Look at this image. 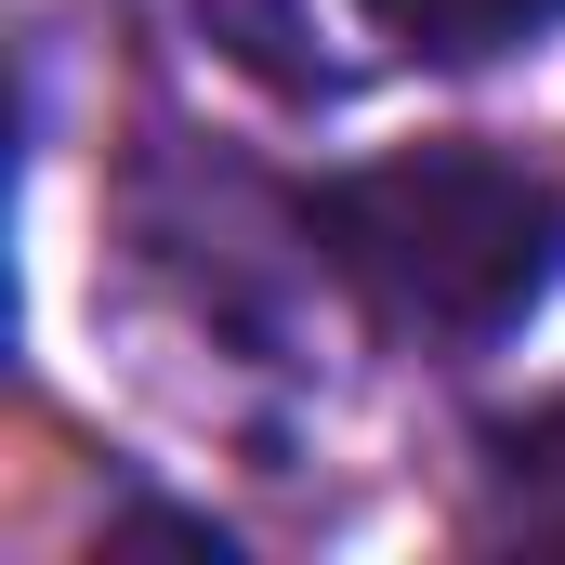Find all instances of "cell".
Here are the masks:
<instances>
[{"instance_id": "cell-1", "label": "cell", "mask_w": 565, "mask_h": 565, "mask_svg": "<svg viewBox=\"0 0 565 565\" xmlns=\"http://www.w3.org/2000/svg\"><path fill=\"white\" fill-rule=\"evenodd\" d=\"M316 237L382 329L447 342V355L513 342L565 277V198L487 145H408V158L316 184Z\"/></svg>"}, {"instance_id": "cell-2", "label": "cell", "mask_w": 565, "mask_h": 565, "mask_svg": "<svg viewBox=\"0 0 565 565\" xmlns=\"http://www.w3.org/2000/svg\"><path fill=\"white\" fill-rule=\"evenodd\" d=\"M369 26H382L395 53H422V66H487V53L553 40L565 0H369Z\"/></svg>"}]
</instances>
